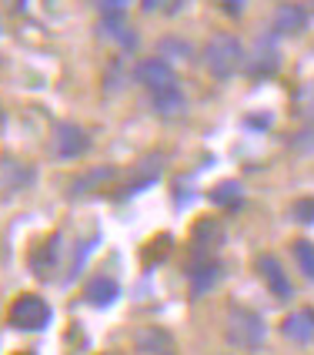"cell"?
Instances as JSON below:
<instances>
[{"label": "cell", "instance_id": "cell-1", "mask_svg": "<svg viewBox=\"0 0 314 355\" xmlns=\"http://www.w3.org/2000/svg\"><path fill=\"white\" fill-rule=\"evenodd\" d=\"M201 58H204V67L211 71V78L228 80L241 71V64H244V47H241V40H237L234 34H214V37H207Z\"/></svg>", "mask_w": 314, "mask_h": 355}, {"label": "cell", "instance_id": "cell-2", "mask_svg": "<svg viewBox=\"0 0 314 355\" xmlns=\"http://www.w3.org/2000/svg\"><path fill=\"white\" fill-rule=\"evenodd\" d=\"M268 336V329H264V322L251 312V309H241L234 305L231 312H228V342L234 345V349H257L261 342Z\"/></svg>", "mask_w": 314, "mask_h": 355}, {"label": "cell", "instance_id": "cell-3", "mask_svg": "<svg viewBox=\"0 0 314 355\" xmlns=\"http://www.w3.org/2000/svg\"><path fill=\"white\" fill-rule=\"evenodd\" d=\"M10 325L20 329V332H40L50 325V305L44 302L40 295H20L14 305H10Z\"/></svg>", "mask_w": 314, "mask_h": 355}, {"label": "cell", "instance_id": "cell-4", "mask_svg": "<svg viewBox=\"0 0 314 355\" xmlns=\"http://www.w3.org/2000/svg\"><path fill=\"white\" fill-rule=\"evenodd\" d=\"M134 80H138V84H144L151 94H160V91H171V87H177L174 67H171L164 58L140 60L138 67H134Z\"/></svg>", "mask_w": 314, "mask_h": 355}, {"label": "cell", "instance_id": "cell-5", "mask_svg": "<svg viewBox=\"0 0 314 355\" xmlns=\"http://www.w3.org/2000/svg\"><path fill=\"white\" fill-rule=\"evenodd\" d=\"M277 67H281V51H277V44L271 37H261L251 47V54H244V71L257 80L277 74Z\"/></svg>", "mask_w": 314, "mask_h": 355}, {"label": "cell", "instance_id": "cell-6", "mask_svg": "<svg viewBox=\"0 0 314 355\" xmlns=\"http://www.w3.org/2000/svg\"><path fill=\"white\" fill-rule=\"evenodd\" d=\"M255 268H257V275H261V282L271 288L275 298L288 302V298L295 295V285H291V278L284 275V268H281V261H277L275 255H257Z\"/></svg>", "mask_w": 314, "mask_h": 355}, {"label": "cell", "instance_id": "cell-7", "mask_svg": "<svg viewBox=\"0 0 314 355\" xmlns=\"http://www.w3.org/2000/svg\"><path fill=\"white\" fill-rule=\"evenodd\" d=\"M87 131L84 128H77V124H71V121H64V124H57V131H54V151H57V158L64 161H74L80 158L84 151H87Z\"/></svg>", "mask_w": 314, "mask_h": 355}, {"label": "cell", "instance_id": "cell-8", "mask_svg": "<svg viewBox=\"0 0 314 355\" xmlns=\"http://www.w3.org/2000/svg\"><path fill=\"white\" fill-rule=\"evenodd\" d=\"M271 27H275V34H281V37L301 34L308 27V10L301 3H281L275 10V17H271Z\"/></svg>", "mask_w": 314, "mask_h": 355}, {"label": "cell", "instance_id": "cell-9", "mask_svg": "<svg viewBox=\"0 0 314 355\" xmlns=\"http://www.w3.org/2000/svg\"><path fill=\"white\" fill-rule=\"evenodd\" d=\"M281 332L291 338V342H311L314 338V309H297L281 322Z\"/></svg>", "mask_w": 314, "mask_h": 355}, {"label": "cell", "instance_id": "cell-10", "mask_svg": "<svg viewBox=\"0 0 314 355\" xmlns=\"http://www.w3.org/2000/svg\"><path fill=\"white\" fill-rule=\"evenodd\" d=\"M221 241H224V228L217 225V221H197L194 225V255L207 258L211 252H217L221 248Z\"/></svg>", "mask_w": 314, "mask_h": 355}, {"label": "cell", "instance_id": "cell-11", "mask_svg": "<svg viewBox=\"0 0 314 355\" xmlns=\"http://www.w3.org/2000/svg\"><path fill=\"white\" fill-rule=\"evenodd\" d=\"M84 295H87V302H91V305H98V309H107V305H114V302H118L120 285L114 282V278L98 275V278H91V282H87Z\"/></svg>", "mask_w": 314, "mask_h": 355}, {"label": "cell", "instance_id": "cell-12", "mask_svg": "<svg viewBox=\"0 0 314 355\" xmlns=\"http://www.w3.org/2000/svg\"><path fill=\"white\" fill-rule=\"evenodd\" d=\"M157 178H160V158H157V155H151V158L138 161V168L131 171V178H127V184H124V195H134V191H144L147 184H154Z\"/></svg>", "mask_w": 314, "mask_h": 355}, {"label": "cell", "instance_id": "cell-13", "mask_svg": "<svg viewBox=\"0 0 314 355\" xmlns=\"http://www.w3.org/2000/svg\"><path fill=\"white\" fill-rule=\"evenodd\" d=\"M217 278H221V265H217L214 258H201L194 268H191V292L194 295H207L217 285Z\"/></svg>", "mask_w": 314, "mask_h": 355}, {"label": "cell", "instance_id": "cell-14", "mask_svg": "<svg viewBox=\"0 0 314 355\" xmlns=\"http://www.w3.org/2000/svg\"><path fill=\"white\" fill-rule=\"evenodd\" d=\"M111 178H114V171H111V168H94V171H87V175L74 178V184H71V195H74V198L87 195V191H94V188H100V184H107Z\"/></svg>", "mask_w": 314, "mask_h": 355}, {"label": "cell", "instance_id": "cell-15", "mask_svg": "<svg viewBox=\"0 0 314 355\" xmlns=\"http://www.w3.org/2000/svg\"><path fill=\"white\" fill-rule=\"evenodd\" d=\"M154 101V111L157 114H164V118H174L184 111V94H181V87H171V91H160V94H151Z\"/></svg>", "mask_w": 314, "mask_h": 355}, {"label": "cell", "instance_id": "cell-16", "mask_svg": "<svg viewBox=\"0 0 314 355\" xmlns=\"http://www.w3.org/2000/svg\"><path fill=\"white\" fill-rule=\"evenodd\" d=\"M60 238H47V241H44V248H40V252H34V258H30V261H34V272H37V275H50V272H47V268H54V265H57V252H60V245H57Z\"/></svg>", "mask_w": 314, "mask_h": 355}, {"label": "cell", "instance_id": "cell-17", "mask_svg": "<svg viewBox=\"0 0 314 355\" xmlns=\"http://www.w3.org/2000/svg\"><path fill=\"white\" fill-rule=\"evenodd\" d=\"M211 201L221 205V208H237L241 205V184L237 181H221L214 191H211Z\"/></svg>", "mask_w": 314, "mask_h": 355}, {"label": "cell", "instance_id": "cell-18", "mask_svg": "<svg viewBox=\"0 0 314 355\" xmlns=\"http://www.w3.org/2000/svg\"><path fill=\"white\" fill-rule=\"evenodd\" d=\"M104 34H107V37H114V40H120L124 47H134V44H138L134 31H131L120 17H104Z\"/></svg>", "mask_w": 314, "mask_h": 355}, {"label": "cell", "instance_id": "cell-19", "mask_svg": "<svg viewBox=\"0 0 314 355\" xmlns=\"http://www.w3.org/2000/svg\"><path fill=\"white\" fill-rule=\"evenodd\" d=\"M295 258H297V268L304 272V278H311L314 282V241L297 238L295 241Z\"/></svg>", "mask_w": 314, "mask_h": 355}, {"label": "cell", "instance_id": "cell-20", "mask_svg": "<svg viewBox=\"0 0 314 355\" xmlns=\"http://www.w3.org/2000/svg\"><path fill=\"white\" fill-rule=\"evenodd\" d=\"M291 148H295L297 155H314V118L291 138Z\"/></svg>", "mask_w": 314, "mask_h": 355}, {"label": "cell", "instance_id": "cell-21", "mask_svg": "<svg viewBox=\"0 0 314 355\" xmlns=\"http://www.w3.org/2000/svg\"><path fill=\"white\" fill-rule=\"evenodd\" d=\"M291 215L301 225H314V198H297L295 205H291Z\"/></svg>", "mask_w": 314, "mask_h": 355}, {"label": "cell", "instance_id": "cell-22", "mask_svg": "<svg viewBox=\"0 0 314 355\" xmlns=\"http://www.w3.org/2000/svg\"><path fill=\"white\" fill-rule=\"evenodd\" d=\"M157 51L160 54H167V51H177L174 58H191V44H184V40H174V37H164L157 44Z\"/></svg>", "mask_w": 314, "mask_h": 355}, {"label": "cell", "instance_id": "cell-23", "mask_svg": "<svg viewBox=\"0 0 314 355\" xmlns=\"http://www.w3.org/2000/svg\"><path fill=\"white\" fill-rule=\"evenodd\" d=\"M94 7H98L104 17H120L124 7H127V0H94Z\"/></svg>", "mask_w": 314, "mask_h": 355}, {"label": "cell", "instance_id": "cell-24", "mask_svg": "<svg viewBox=\"0 0 314 355\" xmlns=\"http://www.w3.org/2000/svg\"><path fill=\"white\" fill-rule=\"evenodd\" d=\"M217 3H221L228 14H234V17L241 14V10H244V7H248V0H217Z\"/></svg>", "mask_w": 314, "mask_h": 355}, {"label": "cell", "instance_id": "cell-25", "mask_svg": "<svg viewBox=\"0 0 314 355\" xmlns=\"http://www.w3.org/2000/svg\"><path fill=\"white\" fill-rule=\"evenodd\" d=\"M140 7H144V10H160L164 0H140Z\"/></svg>", "mask_w": 314, "mask_h": 355}, {"label": "cell", "instance_id": "cell-26", "mask_svg": "<svg viewBox=\"0 0 314 355\" xmlns=\"http://www.w3.org/2000/svg\"><path fill=\"white\" fill-rule=\"evenodd\" d=\"M3 3H7L10 10H24V3H27V0H3Z\"/></svg>", "mask_w": 314, "mask_h": 355}, {"label": "cell", "instance_id": "cell-27", "mask_svg": "<svg viewBox=\"0 0 314 355\" xmlns=\"http://www.w3.org/2000/svg\"><path fill=\"white\" fill-rule=\"evenodd\" d=\"M17 355H30V352H17Z\"/></svg>", "mask_w": 314, "mask_h": 355}, {"label": "cell", "instance_id": "cell-28", "mask_svg": "<svg viewBox=\"0 0 314 355\" xmlns=\"http://www.w3.org/2000/svg\"><path fill=\"white\" fill-rule=\"evenodd\" d=\"M0 124H3V114H0Z\"/></svg>", "mask_w": 314, "mask_h": 355}, {"label": "cell", "instance_id": "cell-29", "mask_svg": "<svg viewBox=\"0 0 314 355\" xmlns=\"http://www.w3.org/2000/svg\"><path fill=\"white\" fill-rule=\"evenodd\" d=\"M308 3H311V7H314V0H308Z\"/></svg>", "mask_w": 314, "mask_h": 355}]
</instances>
